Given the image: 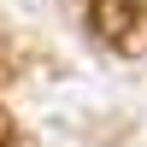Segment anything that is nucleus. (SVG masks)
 Wrapping results in <instances>:
<instances>
[{
	"label": "nucleus",
	"instance_id": "1",
	"mask_svg": "<svg viewBox=\"0 0 147 147\" xmlns=\"http://www.w3.org/2000/svg\"><path fill=\"white\" fill-rule=\"evenodd\" d=\"M82 24L106 53L124 59L147 53V0H82Z\"/></svg>",
	"mask_w": 147,
	"mask_h": 147
},
{
	"label": "nucleus",
	"instance_id": "2",
	"mask_svg": "<svg viewBox=\"0 0 147 147\" xmlns=\"http://www.w3.org/2000/svg\"><path fill=\"white\" fill-rule=\"evenodd\" d=\"M0 147H35V136H30V129H24L18 118L6 112V106H0Z\"/></svg>",
	"mask_w": 147,
	"mask_h": 147
}]
</instances>
